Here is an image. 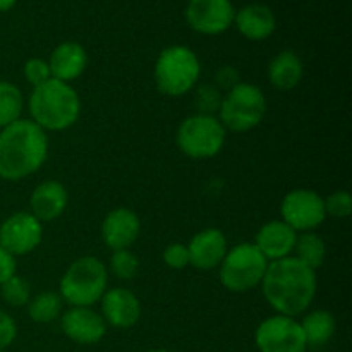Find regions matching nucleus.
Listing matches in <instances>:
<instances>
[{
  "label": "nucleus",
  "instance_id": "f03ea898",
  "mask_svg": "<svg viewBox=\"0 0 352 352\" xmlns=\"http://www.w3.org/2000/svg\"><path fill=\"white\" fill-rule=\"evenodd\" d=\"M48 136L31 119H19L0 131V179L23 181L43 167Z\"/></svg>",
  "mask_w": 352,
  "mask_h": 352
},
{
  "label": "nucleus",
  "instance_id": "dca6fc26",
  "mask_svg": "<svg viewBox=\"0 0 352 352\" xmlns=\"http://www.w3.org/2000/svg\"><path fill=\"white\" fill-rule=\"evenodd\" d=\"M189 265L198 270H213L219 268L229 251L226 234L220 229L210 227L196 234L188 244Z\"/></svg>",
  "mask_w": 352,
  "mask_h": 352
},
{
  "label": "nucleus",
  "instance_id": "e433bc0d",
  "mask_svg": "<svg viewBox=\"0 0 352 352\" xmlns=\"http://www.w3.org/2000/svg\"><path fill=\"white\" fill-rule=\"evenodd\" d=\"M0 352H6V351H0Z\"/></svg>",
  "mask_w": 352,
  "mask_h": 352
},
{
  "label": "nucleus",
  "instance_id": "bb28decb",
  "mask_svg": "<svg viewBox=\"0 0 352 352\" xmlns=\"http://www.w3.org/2000/svg\"><path fill=\"white\" fill-rule=\"evenodd\" d=\"M110 272L120 280H131L140 272V260L131 250L113 251L110 258Z\"/></svg>",
  "mask_w": 352,
  "mask_h": 352
},
{
  "label": "nucleus",
  "instance_id": "393cba45",
  "mask_svg": "<svg viewBox=\"0 0 352 352\" xmlns=\"http://www.w3.org/2000/svg\"><path fill=\"white\" fill-rule=\"evenodd\" d=\"M24 98L21 89L9 81H0V129L21 119Z\"/></svg>",
  "mask_w": 352,
  "mask_h": 352
},
{
  "label": "nucleus",
  "instance_id": "f8f14e48",
  "mask_svg": "<svg viewBox=\"0 0 352 352\" xmlns=\"http://www.w3.org/2000/svg\"><path fill=\"white\" fill-rule=\"evenodd\" d=\"M236 10L230 0H189L186 21L201 34H220L234 23Z\"/></svg>",
  "mask_w": 352,
  "mask_h": 352
},
{
  "label": "nucleus",
  "instance_id": "9b49d317",
  "mask_svg": "<svg viewBox=\"0 0 352 352\" xmlns=\"http://www.w3.org/2000/svg\"><path fill=\"white\" fill-rule=\"evenodd\" d=\"M43 239V223L30 212H17L0 223V246L12 256L30 254Z\"/></svg>",
  "mask_w": 352,
  "mask_h": 352
},
{
  "label": "nucleus",
  "instance_id": "6e6552de",
  "mask_svg": "<svg viewBox=\"0 0 352 352\" xmlns=\"http://www.w3.org/2000/svg\"><path fill=\"white\" fill-rule=\"evenodd\" d=\"M226 138L227 131L219 117L196 113L182 120L177 129L175 143L186 157L205 160L222 151Z\"/></svg>",
  "mask_w": 352,
  "mask_h": 352
},
{
  "label": "nucleus",
  "instance_id": "f704fd0d",
  "mask_svg": "<svg viewBox=\"0 0 352 352\" xmlns=\"http://www.w3.org/2000/svg\"><path fill=\"white\" fill-rule=\"evenodd\" d=\"M17 0H0V12H7L16 6Z\"/></svg>",
  "mask_w": 352,
  "mask_h": 352
},
{
  "label": "nucleus",
  "instance_id": "a878e982",
  "mask_svg": "<svg viewBox=\"0 0 352 352\" xmlns=\"http://www.w3.org/2000/svg\"><path fill=\"white\" fill-rule=\"evenodd\" d=\"M0 296H2L3 302L12 308H21V306H26L30 302L31 296V284L26 278L19 277V275H14L9 280L3 282L0 285Z\"/></svg>",
  "mask_w": 352,
  "mask_h": 352
},
{
  "label": "nucleus",
  "instance_id": "b1692460",
  "mask_svg": "<svg viewBox=\"0 0 352 352\" xmlns=\"http://www.w3.org/2000/svg\"><path fill=\"white\" fill-rule=\"evenodd\" d=\"M28 315L34 323H50L60 318L64 309V299L58 292H40L28 302Z\"/></svg>",
  "mask_w": 352,
  "mask_h": 352
},
{
  "label": "nucleus",
  "instance_id": "39448f33",
  "mask_svg": "<svg viewBox=\"0 0 352 352\" xmlns=\"http://www.w3.org/2000/svg\"><path fill=\"white\" fill-rule=\"evenodd\" d=\"M201 74L199 58L191 48L174 45L160 52L155 62V85L167 96H182L191 91Z\"/></svg>",
  "mask_w": 352,
  "mask_h": 352
},
{
  "label": "nucleus",
  "instance_id": "4468645a",
  "mask_svg": "<svg viewBox=\"0 0 352 352\" xmlns=\"http://www.w3.org/2000/svg\"><path fill=\"white\" fill-rule=\"evenodd\" d=\"M102 313L107 325L116 329H131L141 318V302L133 291L124 287H116L105 291L100 299Z\"/></svg>",
  "mask_w": 352,
  "mask_h": 352
},
{
  "label": "nucleus",
  "instance_id": "473e14b6",
  "mask_svg": "<svg viewBox=\"0 0 352 352\" xmlns=\"http://www.w3.org/2000/svg\"><path fill=\"white\" fill-rule=\"evenodd\" d=\"M217 82H219V89H232L234 86H237L241 82L239 78V71L232 65H223L219 72H217Z\"/></svg>",
  "mask_w": 352,
  "mask_h": 352
},
{
  "label": "nucleus",
  "instance_id": "7c9ffc66",
  "mask_svg": "<svg viewBox=\"0 0 352 352\" xmlns=\"http://www.w3.org/2000/svg\"><path fill=\"white\" fill-rule=\"evenodd\" d=\"M164 263L172 270H182L189 265L188 244L172 243L164 250Z\"/></svg>",
  "mask_w": 352,
  "mask_h": 352
},
{
  "label": "nucleus",
  "instance_id": "5701e85b",
  "mask_svg": "<svg viewBox=\"0 0 352 352\" xmlns=\"http://www.w3.org/2000/svg\"><path fill=\"white\" fill-rule=\"evenodd\" d=\"M294 253L296 258H298L301 263H305L306 267H309L311 270L316 272L323 263H325V241H323V237L318 236L316 232H301L298 236V239H296Z\"/></svg>",
  "mask_w": 352,
  "mask_h": 352
},
{
  "label": "nucleus",
  "instance_id": "c85d7f7f",
  "mask_svg": "<svg viewBox=\"0 0 352 352\" xmlns=\"http://www.w3.org/2000/svg\"><path fill=\"white\" fill-rule=\"evenodd\" d=\"M325 213L333 219H347L352 213V198L347 191H336L323 198Z\"/></svg>",
  "mask_w": 352,
  "mask_h": 352
},
{
  "label": "nucleus",
  "instance_id": "aec40b11",
  "mask_svg": "<svg viewBox=\"0 0 352 352\" xmlns=\"http://www.w3.org/2000/svg\"><path fill=\"white\" fill-rule=\"evenodd\" d=\"M237 30L244 38L253 41L267 40L277 28V19L270 7L263 3H250L234 16Z\"/></svg>",
  "mask_w": 352,
  "mask_h": 352
},
{
  "label": "nucleus",
  "instance_id": "c9c22d12",
  "mask_svg": "<svg viewBox=\"0 0 352 352\" xmlns=\"http://www.w3.org/2000/svg\"><path fill=\"white\" fill-rule=\"evenodd\" d=\"M146 352H168V351H165V349H151V351H146Z\"/></svg>",
  "mask_w": 352,
  "mask_h": 352
},
{
  "label": "nucleus",
  "instance_id": "2eb2a0df",
  "mask_svg": "<svg viewBox=\"0 0 352 352\" xmlns=\"http://www.w3.org/2000/svg\"><path fill=\"white\" fill-rule=\"evenodd\" d=\"M141 234V220L131 208L119 206L102 222V239L112 251L129 250Z\"/></svg>",
  "mask_w": 352,
  "mask_h": 352
},
{
  "label": "nucleus",
  "instance_id": "20e7f679",
  "mask_svg": "<svg viewBox=\"0 0 352 352\" xmlns=\"http://www.w3.org/2000/svg\"><path fill=\"white\" fill-rule=\"evenodd\" d=\"M109 272L96 256H81L72 261L62 275L58 294L72 308H91L107 291Z\"/></svg>",
  "mask_w": 352,
  "mask_h": 352
},
{
  "label": "nucleus",
  "instance_id": "72a5a7b5",
  "mask_svg": "<svg viewBox=\"0 0 352 352\" xmlns=\"http://www.w3.org/2000/svg\"><path fill=\"white\" fill-rule=\"evenodd\" d=\"M16 272H17L16 256H12L9 251H6L2 246H0V285H2L6 280H9L10 277H14Z\"/></svg>",
  "mask_w": 352,
  "mask_h": 352
},
{
  "label": "nucleus",
  "instance_id": "ddd939ff",
  "mask_svg": "<svg viewBox=\"0 0 352 352\" xmlns=\"http://www.w3.org/2000/svg\"><path fill=\"white\" fill-rule=\"evenodd\" d=\"M62 332L72 342L81 346L98 344L107 333V323L100 313L91 308H71L60 316Z\"/></svg>",
  "mask_w": 352,
  "mask_h": 352
},
{
  "label": "nucleus",
  "instance_id": "1a4fd4ad",
  "mask_svg": "<svg viewBox=\"0 0 352 352\" xmlns=\"http://www.w3.org/2000/svg\"><path fill=\"white\" fill-rule=\"evenodd\" d=\"M254 342L260 352H306L301 323L292 316L274 315L265 318L254 332Z\"/></svg>",
  "mask_w": 352,
  "mask_h": 352
},
{
  "label": "nucleus",
  "instance_id": "423d86ee",
  "mask_svg": "<svg viewBox=\"0 0 352 352\" xmlns=\"http://www.w3.org/2000/svg\"><path fill=\"white\" fill-rule=\"evenodd\" d=\"M267 116V96L258 86L241 81L223 95L219 120L226 131L246 133L261 124Z\"/></svg>",
  "mask_w": 352,
  "mask_h": 352
},
{
  "label": "nucleus",
  "instance_id": "7ed1b4c3",
  "mask_svg": "<svg viewBox=\"0 0 352 352\" xmlns=\"http://www.w3.org/2000/svg\"><path fill=\"white\" fill-rule=\"evenodd\" d=\"M31 120L47 133H58L74 126L81 113V98L69 82L50 78L34 86L28 100Z\"/></svg>",
  "mask_w": 352,
  "mask_h": 352
},
{
  "label": "nucleus",
  "instance_id": "2f4dec72",
  "mask_svg": "<svg viewBox=\"0 0 352 352\" xmlns=\"http://www.w3.org/2000/svg\"><path fill=\"white\" fill-rule=\"evenodd\" d=\"M17 337V325L12 316L0 309V351H6Z\"/></svg>",
  "mask_w": 352,
  "mask_h": 352
},
{
  "label": "nucleus",
  "instance_id": "0eeeda50",
  "mask_svg": "<svg viewBox=\"0 0 352 352\" xmlns=\"http://www.w3.org/2000/svg\"><path fill=\"white\" fill-rule=\"evenodd\" d=\"M268 260L253 243H241L227 251L220 263V284L230 292H248L261 284Z\"/></svg>",
  "mask_w": 352,
  "mask_h": 352
},
{
  "label": "nucleus",
  "instance_id": "cd10ccee",
  "mask_svg": "<svg viewBox=\"0 0 352 352\" xmlns=\"http://www.w3.org/2000/svg\"><path fill=\"white\" fill-rule=\"evenodd\" d=\"M223 95L220 89L213 85L199 86L195 96V105L198 109V113L203 116H217L222 105Z\"/></svg>",
  "mask_w": 352,
  "mask_h": 352
},
{
  "label": "nucleus",
  "instance_id": "a211bd4d",
  "mask_svg": "<svg viewBox=\"0 0 352 352\" xmlns=\"http://www.w3.org/2000/svg\"><path fill=\"white\" fill-rule=\"evenodd\" d=\"M69 203L67 189L58 181H45L33 189L30 196L31 215L41 223L54 222L65 212Z\"/></svg>",
  "mask_w": 352,
  "mask_h": 352
},
{
  "label": "nucleus",
  "instance_id": "6ab92c4d",
  "mask_svg": "<svg viewBox=\"0 0 352 352\" xmlns=\"http://www.w3.org/2000/svg\"><path fill=\"white\" fill-rule=\"evenodd\" d=\"M48 67L52 78L71 85V81L78 79L88 67V54L76 41H64L52 52Z\"/></svg>",
  "mask_w": 352,
  "mask_h": 352
},
{
  "label": "nucleus",
  "instance_id": "c756f323",
  "mask_svg": "<svg viewBox=\"0 0 352 352\" xmlns=\"http://www.w3.org/2000/svg\"><path fill=\"white\" fill-rule=\"evenodd\" d=\"M23 74L26 78V81L30 82L31 86H40L43 82H47L48 79L52 78L50 67H48V62L43 60V58H28L26 64L23 67Z\"/></svg>",
  "mask_w": 352,
  "mask_h": 352
},
{
  "label": "nucleus",
  "instance_id": "f257e3e1",
  "mask_svg": "<svg viewBox=\"0 0 352 352\" xmlns=\"http://www.w3.org/2000/svg\"><path fill=\"white\" fill-rule=\"evenodd\" d=\"M260 285L263 298L277 315L296 318L309 309L318 280L315 270L296 256H287L268 263Z\"/></svg>",
  "mask_w": 352,
  "mask_h": 352
},
{
  "label": "nucleus",
  "instance_id": "4be33fe9",
  "mask_svg": "<svg viewBox=\"0 0 352 352\" xmlns=\"http://www.w3.org/2000/svg\"><path fill=\"white\" fill-rule=\"evenodd\" d=\"M301 329L305 333V339L308 347H323L332 340L336 336L337 322L333 315L325 309H315V311L306 313L301 320Z\"/></svg>",
  "mask_w": 352,
  "mask_h": 352
},
{
  "label": "nucleus",
  "instance_id": "9d476101",
  "mask_svg": "<svg viewBox=\"0 0 352 352\" xmlns=\"http://www.w3.org/2000/svg\"><path fill=\"white\" fill-rule=\"evenodd\" d=\"M280 215V220L296 232H313L325 222V203L322 196L311 189H292L282 199Z\"/></svg>",
  "mask_w": 352,
  "mask_h": 352
},
{
  "label": "nucleus",
  "instance_id": "f3484780",
  "mask_svg": "<svg viewBox=\"0 0 352 352\" xmlns=\"http://www.w3.org/2000/svg\"><path fill=\"white\" fill-rule=\"evenodd\" d=\"M296 239H298V232L289 227L284 220H272L258 230L253 244L270 263V261L291 256Z\"/></svg>",
  "mask_w": 352,
  "mask_h": 352
},
{
  "label": "nucleus",
  "instance_id": "412c9836",
  "mask_svg": "<svg viewBox=\"0 0 352 352\" xmlns=\"http://www.w3.org/2000/svg\"><path fill=\"white\" fill-rule=\"evenodd\" d=\"M305 65L298 54L292 50H282L268 64V79L272 86L280 91H291L301 82Z\"/></svg>",
  "mask_w": 352,
  "mask_h": 352
}]
</instances>
